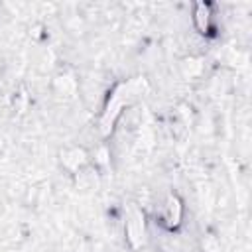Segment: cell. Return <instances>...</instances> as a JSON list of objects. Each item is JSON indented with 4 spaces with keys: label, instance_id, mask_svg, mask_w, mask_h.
Wrapping results in <instances>:
<instances>
[{
    "label": "cell",
    "instance_id": "2",
    "mask_svg": "<svg viewBox=\"0 0 252 252\" xmlns=\"http://www.w3.org/2000/svg\"><path fill=\"white\" fill-rule=\"evenodd\" d=\"M161 219H163V224L167 228L179 226V222L183 219V205H181V199L177 195H169L165 199V205H163V211H161Z\"/></svg>",
    "mask_w": 252,
    "mask_h": 252
},
{
    "label": "cell",
    "instance_id": "1",
    "mask_svg": "<svg viewBox=\"0 0 252 252\" xmlns=\"http://www.w3.org/2000/svg\"><path fill=\"white\" fill-rule=\"evenodd\" d=\"M126 238L134 250L142 248L146 242V219H144V213L134 205L128 207V213H126Z\"/></svg>",
    "mask_w": 252,
    "mask_h": 252
},
{
    "label": "cell",
    "instance_id": "4",
    "mask_svg": "<svg viewBox=\"0 0 252 252\" xmlns=\"http://www.w3.org/2000/svg\"><path fill=\"white\" fill-rule=\"evenodd\" d=\"M195 26L203 33L209 32V28H211V8L207 4H197V8H195Z\"/></svg>",
    "mask_w": 252,
    "mask_h": 252
},
{
    "label": "cell",
    "instance_id": "3",
    "mask_svg": "<svg viewBox=\"0 0 252 252\" xmlns=\"http://www.w3.org/2000/svg\"><path fill=\"white\" fill-rule=\"evenodd\" d=\"M63 158H61V161H63V165L67 167V169H71V171H77L85 161H87V154L81 150V148H71V150H65L63 154H61Z\"/></svg>",
    "mask_w": 252,
    "mask_h": 252
}]
</instances>
